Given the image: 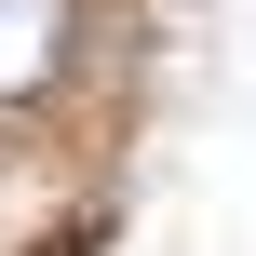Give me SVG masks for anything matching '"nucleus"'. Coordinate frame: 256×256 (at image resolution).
<instances>
[{
    "mask_svg": "<svg viewBox=\"0 0 256 256\" xmlns=\"http://www.w3.org/2000/svg\"><path fill=\"white\" fill-rule=\"evenodd\" d=\"M68 27H81V0H0V108L54 94V68H68Z\"/></svg>",
    "mask_w": 256,
    "mask_h": 256,
    "instance_id": "f257e3e1",
    "label": "nucleus"
}]
</instances>
